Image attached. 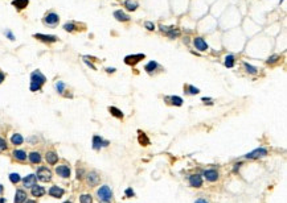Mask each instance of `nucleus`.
<instances>
[{"label":"nucleus","instance_id":"nucleus-1","mask_svg":"<svg viewBox=\"0 0 287 203\" xmlns=\"http://www.w3.org/2000/svg\"><path fill=\"white\" fill-rule=\"evenodd\" d=\"M45 81H46L45 75L40 70H35L31 74V86H29L31 91H38L45 83Z\"/></svg>","mask_w":287,"mask_h":203},{"label":"nucleus","instance_id":"nucleus-2","mask_svg":"<svg viewBox=\"0 0 287 203\" xmlns=\"http://www.w3.org/2000/svg\"><path fill=\"white\" fill-rule=\"evenodd\" d=\"M97 195H98V198H99L101 201L110 202L111 198H112V191L110 190V187H108L107 185H103V186H101L99 188H98Z\"/></svg>","mask_w":287,"mask_h":203},{"label":"nucleus","instance_id":"nucleus-3","mask_svg":"<svg viewBox=\"0 0 287 203\" xmlns=\"http://www.w3.org/2000/svg\"><path fill=\"white\" fill-rule=\"evenodd\" d=\"M42 21H44L45 25H48V27H50V28H54V27H57L58 23H60V16L57 13H54V12H49L44 17Z\"/></svg>","mask_w":287,"mask_h":203},{"label":"nucleus","instance_id":"nucleus-4","mask_svg":"<svg viewBox=\"0 0 287 203\" xmlns=\"http://www.w3.org/2000/svg\"><path fill=\"white\" fill-rule=\"evenodd\" d=\"M37 178L40 181H42V182H49L50 179H52V172L48 169V168H40L37 170Z\"/></svg>","mask_w":287,"mask_h":203},{"label":"nucleus","instance_id":"nucleus-5","mask_svg":"<svg viewBox=\"0 0 287 203\" xmlns=\"http://www.w3.org/2000/svg\"><path fill=\"white\" fill-rule=\"evenodd\" d=\"M160 28H162L163 33H165L169 38H176V37H179V36H180V31L177 28H175V27H163V25H162Z\"/></svg>","mask_w":287,"mask_h":203},{"label":"nucleus","instance_id":"nucleus-6","mask_svg":"<svg viewBox=\"0 0 287 203\" xmlns=\"http://www.w3.org/2000/svg\"><path fill=\"white\" fill-rule=\"evenodd\" d=\"M146 56L144 54H134V56H127L125 58V63L130 65V66H134V65H136L138 62H140L142 60H144Z\"/></svg>","mask_w":287,"mask_h":203},{"label":"nucleus","instance_id":"nucleus-7","mask_svg":"<svg viewBox=\"0 0 287 203\" xmlns=\"http://www.w3.org/2000/svg\"><path fill=\"white\" fill-rule=\"evenodd\" d=\"M267 154V149H265V148H258V149L250 152V153L246 154V158H259V157H263V156Z\"/></svg>","mask_w":287,"mask_h":203},{"label":"nucleus","instance_id":"nucleus-8","mask_svg":"<svg viewBox=\"0 0 287 203\" xmlns=\"http://www.w3.org/2000/svg\"><path fill=\"white\" fill-rule=\"evenodd\" d=\"M193 44H195V48L197 50H200V52H205V50L209 49L208 44H206L204 41V38H201V37H196L193 40Z\"/></svg>","mask_w":287,"mask_h":203},{"label":"nucleus","instance_id":"nucleus-9","mask_svg":"<svg viewBox=\"0 0 287 203\" xmlns=\"http://www.w3.org/2000/svg\"><path fill=\"white\" fill-rule=\"evenodd\" d=\"M33 37L37 38V40H40V41H42V42H48V44L56 42L57 40H58V38L56 37V36H52V34H41V33H36Z\"/></svg>","mask_w":287,"mask_h":203},{"label":"nucleus","instance_id":"nucleus-10","mask_svg":"<svg viewBox=\"0 0 287 203\" xmlns=\"http://www.w3.org/2000/svg\"><path fill=\"white\" fill-rule=\"evenodd\" d=\"M204 177L206 178V181H209V182H214V181L219 179V173H217V170L214 169H208L204 172Z\"/></svg>","mask_w":287,"mask_h":203},{"label":"nucleus","instance_id":"nucleus-11","mask_svg":"<svg viewBox=\"0 0 287 203\" xmlns=\"http://www.w3.org/2000/svg\"><path fill=\"white\" fill-rule=\"evenodd\" d=\"M189 185L192 187H201L202 185V178L200 174H192L189 177Z\"/></svg>","mask_w":287,"mask_h":203},{"label":"nucleus","instance_id":"nucleus-12","mask_svg":"<svg viewBox=\"0 0 287 203\" xmlns=\"http://www.w3.org/2000/svg\"><path fill=\"white\" fill-rule=\"evenodd\" d=\"M86 181H88V185L89 186H97L98 183H99V176L95 173V172H92V173H89L88 174V178H86Z\"/></svg>","mask_w":287,"mask_h":203},{"label":"nucleus","instance_id":"nucleus-13","mask_svg":"<svg viewBox=\"0 0 287 203\" xmlns=\"http://www.w3.org/2000/svg\"><path fill=\"white\" fill-rule=\"evenodd\" d=\"M56 173L58 174L60 177H62V178H69L70 177V169L68 168V166L65 165H60L56 168Z\"/></svg>","mask_w":287,"mask_h":203},{"label":"nucleus","instance_id":"nucleus-14","mask_svg":"<svg viewBox=\"0 0 287 203\" xmlns=\"http://www.w3.org/2000/svg\"><path fill=\"white\" fill-rule=\"evenodd\" d=\"M107 145H108L107 141H103L99 136H94L93 137V149L99 150L101 147H107Z\"/></svg>","mask_w":287,"mask_h":203},{"label":"nucleus","instance_id":"nucleus-15","mask_svg":"<svg viewBox=\"0 0 287 203\" xmlns=\"http://www.w3.org/2000/svg\"><path fill=\"white\" fill-rule=\"evenodd\" d=\"M64 188H61L58 186H52L49 188V195L50 197H53V198H61L64 195Z\"/></svg>","mask_w":287,"mask_h":203},{"label":"nucleus","instance_id":"nucleus-16","mask_svg":"<svg viewBox=\"0 0 287 203\" xmlns=\"http://www.w3.org/2000/svg\"><path fill=\"white\" fill-rule=\"evenodd\" d=\"M23 183L25 187H33L36 185V176L33 174H29V176H27L25 178L23 179Z\"/></svg>","mask_w":287,"mask_h":203},{"label":"nucleus","instance_id":"nucleus-17","mask_svg":"<svg viewBox=\"0 0 287 203\" xmlns=\"http://www.w3.org/2000/svg\"><path fill=\"white\" fill-rule=\"evenodd\" d=\"M28 4H29V0H13V2H12V5L16 7L17 9L27 8Z\"/></svg>","mask_w":287,"mask_h":203},{"label":"nucleus","instance_id":"nucleus-18","mask_svg":"<svg viewBox=\"0 0 287 203\" xmlns=\"http://www.w3.org/2000/svg\"><path fill=\"white\" fill-rule=\"evenodd\" d=\"M45 158H46V161H48V164L50 165H54L57 161H58V156H57L54 152H48L45 156Z\"/></svg>","mask_w":287,"mask_h":203},{"label":"nucleus","instance_id":"nucleus-19","mask_svg":"<svg viewBox=\"0 0 287 203\" xmlns=\"http://www.w3.org/2000/svg\"><path fill=\"white\" fill-rule=\"evenodd\" d=\"M114 17L118 21H128L130 20V16H128V14H126L123 11H115V12H114Z\"/></svg>","mask_w":287,"mask_h":203},{"label":"nucleus","instance_id":"nucleus-20","mask_svg":"<svg viewBox=\"0 0 287 203\" xmlns=\"http://www.w3.org/2000/svg\"><path fill=\"white\" fill-rule=\"evenodd\" d=\"M45 194V188L42 186H35L32 187V195L33 197H42V195Z\"/></svg>","mask_w":287,"mask_h":203},{"label":"nucleus","instance_id":"nucleus-21","mask_svg":"<svg viewBox=\"0 0 287 203\" xmlns=\"http://www.w3.org/2000/svg\"><path fill=\"white\" fill-rule=\"evenodd\" d=\"M27 199V194L23 190H17L16 191V197H15V203H23Z\"/></svg>","mask_w":287,"mask_h":203},{"label":"nucleus","instance_id":"nucleus-22","mask_svg":"<svg viewBox=\"0 0 287 203\" xmlns=\"http://www.w3.org/2000/svg\"><path fill=\"white\" fill-rule=\"evenodd\" d=\"M125 7H126L127 11H136L138 2H136V0H126V2H125Z\"/></svg>","mask_w":287,"mask_h":203},{"label":"nucleus","instance_id":"nucleus-23","mask_svg":"<svg viewBox=\"0 0 287 203\" xmlns=\"http://www.w3.org/2000/svg\"><path fill=\"white\" fill-rule=\"evenodd\" d=\"M138 140H139V144H140V145H144V147L150 144V139H148L146 133L142 132V130H139V137H138Z\"/></svg>","mask_w":287,"mask_h":203},{"label":"nucleus","instance_id":"nucleus-24","mask_svg":"<svg viewBox=\"0 0 287 203\" xmlns=\"http://www.w3.org/2000/svg\"><path fill=\"white\" fill-rule=\"evenodd\" d=\"M29 161L32 164H40L41 162V156H40L38 152H32L29 154Z\"/></svg>","mask_w":287,"mask_h":203},{"label":"nucleus","instance_id":"nucleus-25","mask_svg":"<svg viewBox=\"0 0 287 203\" xmlns=\"http://www.w3.org/2000/svg\"><path fill=\"white\" fill-rule=\"evenodd\" d=\"M108 111H110V114L112 116H115V118L118 119H123V112L121 110H118L117 107H108Z\"/></svg>","mask_w":287,"mask_h":203},{"label":"nucleus","instance_id":"nucleus-26","mask_svg":"<svg viewBox=\"0 0 287 203\" xmlns=\"http://www.w3.org/2000/svg\"><path fill=\"white\" fill-rule=\"evenodd\" d=\"M156 69H158V63L155 62V61H151V62H148L146 65V67H144V70H146L148 74H151V72H154Z\"/></svg>","mask_w":287,"mask_h":203},{"label":"nucleus","instance_id":"nucleus-27","mask_svg":"<svg viewBox=\"0 0 287 203\" xmlns=\"http://www.w3.org/2000/svg\"><path fill=\"white\" fill-rule=\"evenodd\" d=\"M11 141H12L13 145H20V144H23L24 139H23V136H21L20 133H15V135L11 137Z\"/></svg>","mask_w":287,"mask_h":203},{"label":"nucleus","instance_id":"nucleus-28","mask_svg":"<svg viewBox=\"0 0 287 203\" xmlns=\"http://www.w3.org/2000/svg\"><path fill=\"white\" fill-rule=\"evenodd\" d=\"M12 154H13V157L16 160H19V161H25V158H27V153H25L24 150H15Z\"/></svg>","mask_w":287,"mask_h":203},{"label":"nucleus","instance_id":"nucleus-29","mask_svg":"<svg viewBox=\"0 0 287 203\" xmlns=\"http://www.w3.org/2000/svg\"><path fill=\"white\" fill-rule=\"evenodd\" d=\"M184 90L187 91L189 95H196V94H199L200 92V90L197 89V87H195V86H191V85H187V86H184Z\"/></svg>","mask_w":287,"mask_h":203},{"label":"nucleus","instance_id":"nucleus-30","mask_svg":"<svg viewBox=\"0 0 287 203\" xmlns=\"http://www.w3.org/2000/svg\"><path fill=\"white\" fill-rule=\"evenodd\" d=\"M165 99L172 102L173 106H179V107H180L181 104H183V99H181L180 96H169V98H165Z\"/></svg>","mask_w":287,"mask_h":203},{"label":"nucleus","instance_id":"nucleus-31","mask_svg":"<svg viewBox=\"0 0 287 203\" xmlns=\"http://www.w3.org/2000/svg\"><path fill=\"white\" fill-rule=\"evenodd\" d=\"M225 66L226 67H233L234 66V56L229 54V56L225 57Z\"/></svg>","mask_w":287,"mask_h":203},{"label":"nucleus","instance_id":"nucleus-32","mask_svg":"<svg viewBox=\"0 0 287 203\" xmlns=\"http://www.w3.org/2000/svg\"><path fill=\"white\" fill-rule=\"evenodd\" d=\"M243 66H245L246 71H248L249 74H257V72H258V69L254 67V66H252V65H249L248 62H243Z\"/></svg>","mask_w":287,"mask_h":203},{"label":"nucleus","instance_id":"nucleus-33","mask_svg":"<svg viewBox=\"0 0 287 203\" xmlns=\"http://www.w3.org/2000/svg\"><path fill=\"white\" fill-rule=\"evenodd\" d=\"M79 202L81 203H93V198L89 194H83L79 197Z\"/></svg>","mask_w":287,"mask_h":203},{"label":"nucleus","instance_id":"nucleus-34","mask_svg":"<svg viewBox=\"0 0 287 203\" xmlns=\"http://www.w3.org/2000/svg\"><path fill=\"white\" fill-rule=\"evenodd\" d=\"M20 176L17 173H12V174H9V181L12 183H17V182H20Z\"/></svg>","mask_w":287,"mask_h":203},{"label":"nucleus","instance_id":"nucleus-35","mask_svg":"<svg viewBox=\"0 0 287 203\" xmlns=\"http://www.w3.org/2000/svg\"><path fill=\"white\" fill-rule=\"evenodd\" d=\"M64 29L66 32H73L74 29H75V24L74 23H66L64 25Z\"/></svg>","mask_w":287,"mask_h":203},{"label":"nucleus","instance_id":"nucleus-36","mask_svg":"<svg viewBox=\"0 0 287 203\" xmlns=\"http://www.w3.org/2000/svg\"><path fill=\"white\" fill-rule=\"evenodd\" d=\"M279 56H271V57H269V60L266 61V62L269 63V65H272V63H275V62H278L279 61Z\"/></svg>","mask_w":287,"mask_h":203},{"label":"nucleus","instance_id":"nucleus-37","mask_svg":"<svg viewBox=\"0 0 287 203\" xmlns=\"http://www.w3.org/2000/svg\"><path fill=\"white\" fill-rule=\"evenodd\" d=\"M56 89H57V91H58L60 94H62L64 90H65V83L64 82H57L56 83Z\"/></svg>","mask_w":287,"mask_h":203},{"label":"nucleus","instance_id":"nucleus-38","mask_svg":"<svg viewBox=\"0 0 287 203\" xmlns=\"http://www.w3.org/2000/svg\"><path fill=\"white\" fill-rule=\"evenodd\" d=\"M144 27H146L148 31H154V29H155V25H154V23H151V21H146Z\"/></svg>","mask_w":287,"mask_h":203},{"label":"nucleus","instance_id":"nucleus-39","mask_svg":"<svg viewBox=\"0 0 287 203\" xmlns=\"http://www.w3.org/2000/svg\"><path fill=\"white\" fill-rule=\"evenodd\" d=\"M125 193H126V195H127V197H128V198H131V197H134V195H135V193H134V190H132L131 187H128V188H127V190L125 191Z\"/></svg>","mask_w":287,"mask_h":203},{"label":"nucleus","instance_id":"nucleus-40","mask_svg":"<svg viewBox=\"0 0 287 203\" xmlns=\"http://www.w3.org/2000/svg\"><path fill=\"white\" fill-rule=\"evenodd\" d=\"M7 149V144H5V140L4 139H2L0 137V150H4Z\"/></svg>","mask_w":287,"mask_h":203},{"label":"nucleus","instance_id":"nucleus-41","mask_svg":"<svg viewBox=\"0 0 287 203\" xmlns=\"http://www.w3.org/2000/svg\"><path fill=\"white\" fill-rule=\"evenodd\" d=\"M4 33L7 34V37H8L9 40H12V41H13V40H15V36H13L12 33H11V32H9V31H5V32H4Z\"/></svg>","mask_w":287,"mask_h":203},{"label":"nucleus","instance_id":"nucleus-42","mask_svg":"<svg viewBox=\"0 0 287 203\" xmlns=\"http://www.w3.org/2000/svg\"><path fill=\"white\" fill-rule=\"evenodd\" d=\"M83 61H85V63H86V65H88V66H89V67H92V69H93V70H95V66H94V65H93V63H90V62H89V61H88V60H86V58H85V60H83Z\"/></svg>","mask_w":287,"mask_h":203},{"label":"nucleus","instance_id":"nucleus-43","mask_svg":"<svg viewBox=\"0 0 287 203\" xmlns=\"http://www.w3.org/2000/svg\"><path fill=\"white\" fill-rule=\"evenodd\" d=\"M4 79H5V75L3 74L2 71H0V83H3V81H4Z\"/></svg>","mask_w":287,"mask_h":203},{"label":"nucleus","instance_id":"nucleus-44","mask_svg":"<svg viewBox=\"0 0 287 203\" xmlns=\"http://www.w3.org/2000/svg\"><path fill=\"white\" fill-rule=\"evenodd\" d=\"M82 173H83L82 170H78V172H77V177H78V179H79V178H82Z\"/></svg>","mask_w":287,"mask_h":203},{"label":"nucleus","instance_id":"nucleus-45","mask_svg":"<svg viewBox=\"0 0 287 203\" xmlns=\"http://www.w3.org/2000/svg\"><path fill=\"white\" fill-rule=\"evenodd\" d=\"M106 71H107V72H114V71H115V69H114V67H107V69H106Z\"/></svg>","mask_w":287,"mask_h":203},{"label":"nucleus","instance_id":"nucleus-46","mask_svg":"<svg viewBox=\"0 0 287 203\" xmlns=\"http://www.w3.org/2000/svg\"><path fill=\"white\" fill-rule=\"evenodd\" d=\"M195 203H208V202H206L205 199H197V201H196Z\"/></svg>","mask_w":287,"mask_h":203},{"label":"nucleus","instance_id":"nucleus-47","mask_svg":"<svg viewBox=\"0 0 287 203\" xmlns=\"http://www.w3.org/2000/svg\"><path fill=\"white\" fill-rule=\"evenodd\" d=\"M202 102H204V103H210V99L209 98L208 99H206V98H202Z\"/></svg>","mask_w":287,"mask_h":203},{"label":"nucleus","instance_id":"nucleus-48","mask_svg":"<svg viewBox=\"0 0 287 203\" xmlns=\"http://www.w3.org/2000/svg\"><path fill=\"white\" fill-rule=\"evenodd\" d=\"M3 190H4V187H3V185H0V195H2V193H3Z\"/></svg>","mask_w":287,"mask_h":203},{"label":"nucleus","instance_id":"nucleus-49","mask_svg":"<svg viewBox=\"0 0 287 203\" xmlns=\"http://www.w3.org/2000/svg\"><path fill=\"white\" fill-rule=\"evenodd\" d=\"M0 203H5V199L4 198H0Z\"/></svg>","mask_w":287,"mask_h":203},{"label":"nucleus","instance_id":"nucleus-50","mask_svg":"<svg viewBox=\"0 0 287 203\" xmlns=\"http://www.w3.org/2000/svg\"><path fill=\"white\" fill-rule=\"evenodd\" d=\"M25 203H36V201H27Z\"/></svg>","mask_w":287,"mask_h":203},{"label":"nucleus","instance_id":"nucleus-51","mask_svg":"<svg viewBox=\"0 0 287 203\" xmlns=\"http://www.w3.org/2000/svg\"><path fill=\"white\" fill-rule=\"evenodd\" d=\"M64 203H72V202H69V201H68V202H64Z\"/></svg>","mask_w":287,"mask_h":203}]
</instances>
